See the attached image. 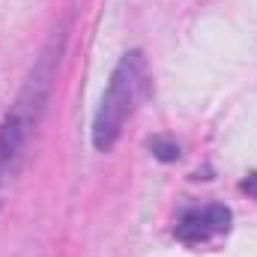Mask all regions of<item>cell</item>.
Segmentation results:
<instances>
[{"label": "cell", "mask_w": 257, "mask_h": 257, "mask_svg": "<svg viewBox=\"0 0 257 257\" xmlns=\"http://www.w3.org/2000/svg\"><path fill=\"white\" fill-rule=\"evenodd\" d=\"M239 189L248 194V197H257V174H248V177L242 180V186H239Z\"/></svg>", "instance_id": "5b68a950"}, {"label": "cell", "mask_w": 257, "mask_h": 257, "mask_svg": "<svg viewBox=\"0 0 257 257\" xmlns=\"http://www.w3.org/2000/svg\"><path fill=\"white\" fill-rule=\"evenodd\" d=\"M150 150L159 162H177L180 159V147L174 141H165V138H153L150 141Z\"/></svg>", "instance_id": "277c9868"}, {"label": "cell", "mask_w": 257, "mask_h": 257, "mask_svg": "<svg viewBox=\"0 0 257 257\" xmlns=\"http://www.w3.org/2000/svg\"><path fill=\"white\" fill-rule=\"evenodd\" d=\"M60 42H63V39H51L48 48L39 54V60L33 66V72H30L24 90L18 93L12 111L6 114V120H3V126H0V159H3V162H12V159L24 150L30 132L39 123V117H42V111H45V105H48L51 84H54L57 63H60Z\"/></svg>", "instance_id": "6da1fadb"}, {"label": "cell", "mask_w": 257, "mask_h": 257, "mask_svg": "<svg viewBox=\"0 0 257 257\" xmlns=\"http://www.w3.org/2000/svg\"><path fill=\"white\" fill-rule=\"evenodd\" d=\"M215 233V224H212V215H209V206L206 209H197V212H186L180 221H177V236L183 242H203Z\"/></svg>", "instance_id": "3957f363"}, {"label": "cell", "mask_w": 257, "mask_h": 257, "mask_svg": "<svg viewBox=\"0 0 257 257\" xmlns=\"http://www.w3.org/2000/svg\"><path fill=\"white\" fill-rule=\"evenodd\" d=\"M144 81H147V60L141 51H128L126 57L117 63V69L111 72V81H108V90L102 96V105L96 111V120H93V147L99 153H108L114 150V144L120 141L123 126L132 117L138 99H141V90H144Z\"/></svg>", "instance_id": "7a4b0ae2"}]
</instances>
